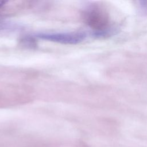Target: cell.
<instances>
[{
    "label": "cell",
    "instance_id": "6da1fadb",
    "mask_svg": "<svg viewBox=\"0 0 147 147\" xmlns=\"http://www.w3.org/2000/svg\"><path fill=\"white\" fill-rule=\"evenodd\" d=\"M88 24L94 29L92 35L96 37H106L112 36L115 29L110 25V17L106 10L99 6H94L86 13Z\"/></svg>",
    "mask_w": 147,
    "mask_h": 147
},
{
    "label": "cell",
    "instance_id": "7a4b0ae2",
    "mask_svg": "<svg viewBox=\"0 0 147 147\" xmlns=\"http://www.w3.org/2000/svg\"><path fill=\"white\" fill-rule=\"evenodd\" d=\"M84 32H62V33H41L36 37L42 40L63 44H77L86 37Z\"/></svg>",
    "mask_w": 147,
    "mask_h": 147
},
{
    "label": "cell",
    "instance_id": "3957f363",
    "mask_svg": "<svg viewBox=\"0 0 147 147\" xmlns=\"http://www.w3.org/2000/svg\"><path fill=\"white\" fill-rule=\"evenodd\" d=\"M138 6L142 13H147V1H139Z\"/></svg>",
    "mask_w": 147,
    "mask_h": 147
},
{
    "label": "cell",
    "instance_id": "277c9868",
    "mask_svg": "<svg viewBox=\"0 0 147 147\" xmlns=\"http://www.w3.org/2000/svg\"><path fill=\"white\" fill-rule=\"evenodd\" d=\"M5 3V2L2 1H0V7H2L3 5H4Z\"/></svg>",
    "mask_w": 147,
    "mask_h": 147
}]
</instances>
